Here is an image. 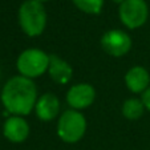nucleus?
Instances as JSON below:
<instances>
[{"label":"nucleus","instance_id":"nucleus-12","mask_svg":"<svg viewBox=\"0 0 150 150\" xmlns=\"http://www.w3.org/2000/svg\"><path fill=\"white\" fill-rule=\"evenodd\" d=\"M122 116L126 120L130 121H136L139 120L144 116L145 112V105L141 98H127L126 101L122 104Z\"/></svg>","mask_w":150,"mask_h":150},{"label":"nucleus","instance_id":"nucleus-6","mask_svg":"<svg viewBox=\"0 0 150 150\" xmlns=\"http://www.w3.org/2000/svg\"><path fill=\"white\" fill-rule=\"evenodd\" d=\"M101 48L113 57H122L132 49V37L122 29H109L101 37Z\"/></svg>","mask_w":150,"mask_h":150},{"label":"nucleus","instance_id":"nucleus-11","mask_svg":"<svg viewBox=\"0 0 150 150\" xmlns=\"http://www.w3.org/2000/svg\"><path fill=\"white\" fill-rule=\"evenodd\" d=\"M125 85L132 93H144L150 86V74L144 67H133L125 74Z\"/></svg>","mask_w":150,"mask_h":150},{"label":"nucleus","instance_id":"nucleus-1","mask_svg":"<svg viewBox=\"0 0 150 150\" xmlns=\"http://www.w3.org/2000/svg\"><path fill=\"white\" fill-rule=\"evenodd\" d=\"M37 88L33 80L24 76L11 77L1 91V102L12 116H28L35 110Z\"/></svg>","mask_w":150,"mask_h":150},{"label":"nucleus","instance_id":"nucleus-14","mask_svg":"<svg viewBox=\"0 0 150 150\" xmlns=\"http://www.w3.org/2000/svg\"><path fill=\"white\" fill-rule=\"evenodd\" d=\"M141 100H142V102H144V105H145V109L150 112V86L144 92V93H142Z\"/></svg>","mask_w":150,"mask_h":150},{"label":"nucleus","instance_id":"nucleus-5","mask_svg":"<svg viewBox=\"0 0 150 150\" xmlns=\"http://www.w3.org/2000/svg\"><path fill=\"white\" fill-rule=\"evenodd\" d=\"M118 16L126 28H141L149 19V7L145 0H122L118 8Z\"/></svg>","mask_w":150,"mask_h":150},{"label":"nucleus","instance_id":"nucleus-9","mask_svg":"<svg viewBox=\"0 0 150 150\" xmlns=\"http://www.w3.org/2000/svg\"><path fill=\"white\" fill-rule=\"evenodd\" d=\"M60 100L53 93H44L37 98L35 105V113L40 121H53L60 113Z\"/></svg>","mask_w":150,"mask_h":150},{"label":"nucleus","instance_id":"nucleus-2","mask_svg":"<svg viewBox=\"0 0 150 150\" xmlns=\"http://www.w3.org/2000/svg\"><path fill=\"white\" fill-rule=\"evenodd\" d=\"M17 19L20 28L27 36L37 37L45 31L48 17L41 3L36 0H25L19 8Z\"/></svg>","mask_w":150,"mask_h":150},{"label":"nucleus","instance_id":"nucleus-4","mask_svg":"<svg viewBox=\"0 0 150 150\" xmlns=\"http://www.w3.org/2000/svg\"><path fill=\"white\" fill-rule=\"evenodd\" d=\"M49 67V54L39 48H28L19 54L16 60V68L20 76L27 79H37L45 72Z\"/></svg>","mask_w":150,"mask_h":150},{"label":"nucleus","instance_id":"nucleus-10","mask_svg":"<svg viewBox=\"0 0 150 150\" xmlns=\"http://www.w3.org/2000/svg\"><path fill=\"white\" fill-rule=\"evenodd\" d=\"M48 74L57 85H67L73 77V68L68 61L57 54H49Z\"/></svg>","mask_w":150,"mask_h":150},{"label":"nucleus","instance_id":"nucleus-8","mask_svg":"<svg viewBox=\"0 0 150 150\" xmlns=\"http://www.w3.org/2000/svg\"><path fill=\"white\" fill-rule=\"evenodd\" d=\"M29 124L21 116H11L3 125V134L8 141L13 144H21L29 136Z\"/></svg>","mask_w":150,"mask_h":150},{"label":"nucleus","instance_id":"nucleus-13","mask_svg":"<svg viewBox=\"0 0 150 150\" xmlns=\"http://www.w3.org/2000/svg\"><path fill=\"white\" fill-rule=\"evenodd\" d=\"M72 1L80 11L88 15H98L104 7V0H72Z\"/></svg>","mask_w":150,"mask_h":150},{"label":"nucleus","instance_id":"nucleus-3","mask_svg":"<svg viewBox=\"0 0 150 150\" xmlns=\"http://www.w3.org/2000/svg\"><path fill=\"white\" fill-rule=\"evenodd\" d=\"M86 118L74 109L62 112L57 121V136L65 144H76L84 138L86 133Z\"/></svg>","mask_w":150,"mask_h":150},{"label":"nucleus","instance_id":"nucleus-7","mask_svg":"<svg viewBox=\"0 0 150 150\" xmlns=\"http://www.w3.org/2000/svg\"><path fill=\"white\" fill-rule=\"evenodd\" d=\"M65 98L71 109L80 112L89 108L96 101V89L88 82H79L68 89Z\"/></svg>","mask_w":150,"mask_h":150},{"label":"nucleus","instance_id":"nucleus-15","mask_svg":"<svg viewBox=\"0 0 150 150\" xmlns=\"http://www.w3.org/2000/svg\"><path fill=\"white\" fill-rule=\"evenodd\" d=\"M36 1H39V3H45V1H48V0H36Z\"/></svg>","mask_w":150,"mask_h":150}]
</instances>
